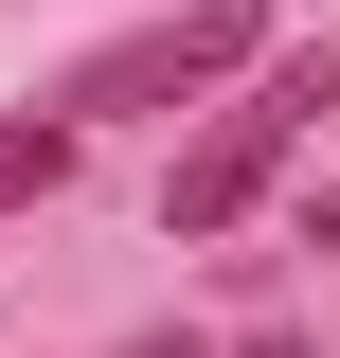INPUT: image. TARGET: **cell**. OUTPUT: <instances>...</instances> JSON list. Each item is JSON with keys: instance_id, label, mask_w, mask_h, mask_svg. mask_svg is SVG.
Masks as SVG:
<instances>
[{"instance_id": "cell-1", "label": "cell", "mask_w": 340, "mask_h": 358, "mask_svg": "<svg viewBox=\"0 0 340 358\" xmlns=\"http://www.w3.org/2000/svg\"><path fill=\"white\" fill-rule=\"evenodd\" d=\"M323 108H340V54H287V72H251V90H233L197 143H179V179H162V233H233L269 179L304 162V126H323Z\"/></svg>"}, {"instance_id": "cell-2", "label": "cell", "mask_w": 340, "mask_h": 358, "mask_svg": "<svg viewBox=\"0 0 340 358\" xmlns=\"http://www.w3.org/2000/svg\"><path fill=\"white\" fill-rule=\"evenodd\" d=\"M251 0H179V18H126L108 54H72V126H108V108H179V90H215V72H251Z\"/></svg>"}, {"instance_id": "cell-3", "label": "cell", "mask_w": 340, "mask_h": 358, "mask_svg": "<svg viewBox=\"0 0 340 358\" xmlns=\"http://www.w3.org/2000/svg\"><path fill=\"white\" fill-rule=\"evenodd\" d=\"M54 179H72V108H54V126H36V108H0V215H36Z\"/></svg>"}, {"instance_id": "cell-4", "label": "cell", "mask_w": 340, "mask_h": 358, "mask_svg": "<svg viewBox=\"0 0 340 358\" xmlns=\"http://www.w3.org/2000/svg\"><path fill=\"white\" fill-rule=\"evenodd\" d=\"M304 251H340V179H323V215H304Z\"/></svg>"}, {"instance_id": "cell-5", "label": "cell", "mask_w": 340, "mask_h": 358, "mask_svg": "<svg viewBox=\"0 0 340 358\" xmlns=\"http://www.w3.org/2000/svg\"><path fill=\"white\" fill-rule=\"evenodd\" d=\"M251 358H323V341H287V322H269V341H251Z\"/></svg>"}, {"instance_id": "cell-6", "label": "cell", "mask_w": 340, "mask_h": 358, "mask_svg": "<svg viewBox=\"0 0 340 358\" xmlns=\"http://www.w3.org/2000/svg\"><path fill=\"white\" fill-rule=\"evenodd\" d=\"M126 358H179V341H126Z\"/></svg>"}]
</instances>
